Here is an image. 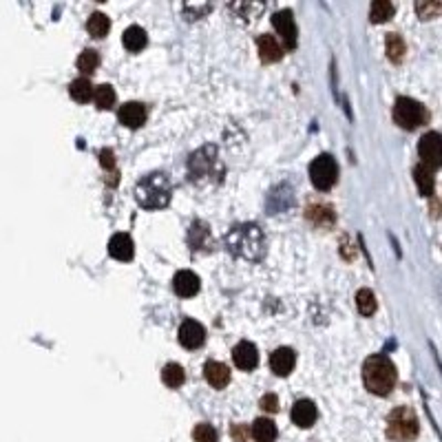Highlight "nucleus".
I'll use <instances>...</instances> for the list:
<instances>
[{
	"label": "nucleus",
	"mask_w": 442,
	"mask_h": 442,
	"mask_svg": "<svg viewBox=\"0 0 442 442\" xmlns=\"http://www.w3.org/2000/svg\"><path fill=\"white\" fill-rule=\"evenodd\" d=\"M225 248L232 254H237L241 259L248 261H257L263 257L265 252V241H263V232L257 223H241L234 225V228L225 234Z\"/></svg>",
	"instance_id": "obj_1"
},
{
	"label": "nucleus",
	"mask_w": 442,
	"mask_h": 442,
	"mask_svg": "<svg viewBox=\"0 0 442 442\" xmlns=\"http://www.w3.org/2000/svg\"><path fill=\"white\" fill-rule=\"evenodd\" d=\"M396 380H398V371L394 367L387 356H369L363 365V382L365 387L376 396H387L391 394V389L396 387Z\"/></svg>",
	"instance_id": "obj_2"
},
{
	"label": "nucleus",
	"mask_w": 442,
	"mask_h": 442,
	"mask_svg": "<svg viewBox=\"0 0 442 442\" xmlns=\"http://www.w3.org/2000/svg\"><path fill=\"white\" fill-rule=\"evenodd\" d=\"M135 199L142 208L157 210L166 208L171 201V182L164 173H153L146 175L142 182L135 186Z\"/></svg>",
	"instance_id": "obj_3"
},
{
	"label": "nucleus",
	"mask_w": 442,
	"mask_h": 442,
	"mask_svg": "<svg viewBox=\"0 0 442 442\" xmlns=\"http://www.w3.org/2000/svg\"><path fill=\"white\" fill-rule=\"evenodd\" d=\"M420 422L414 409L396 407L387 416V438L394 442H411L418 438Z\"/></svg>",
	"instance_id": "obj_4"
},
{
	"label": "nucleus",
	"mask_w": 442,
	"mask_h": 442,
	"mask_svg": "<svg viewBox=\"0 0 442 442\" xmlns=\"http://www.w3.org/2000/svg\"><path fill=\"white\" fill-rule=\"evenodd\" d=\"M394 120L400 129L414 131L420 124H425L427 111L420 102L414 100V97H398L394 104Z\"/></svg>",
	"instance_id": "obj_5"
},
{
	"label": "nucleus",
	"mask_w": 442,
	"mask_h": 442,
	"mask_svg": "<svg viewBox=\"0 0 442 442\" xmlns=\"http://www.w3.org/2000/svg\"><path fill=\"white\" fill-rule=\"evenodd\" d=\"M310 180L314 188L330 191L339 180V166L334 162L332 155H319L317 160L310 164Z\"/></svg>",
	"instance_id": "obj_6"
},
{
	"label": "nucleus",
	"mask_w": 442,
	"mask_h": 442,
	"mask_svg": "<svg viewBox=\"0 0 442 442\" xmlns=\"http://www.w3.org/2000/svg\"><path fill=\"white\" fill-rule=\"evenodd\" d=\"M418 153H420L422 166L434 173L442 164V137L436 131L425 133L418 142Z\"/></svg>",
	"instance_id": "obj_7"
},
{
	"label": "nucleus",
	"mask_w": 442,
	"mask_h": 442,
	"mask_svg": "<svg viewBox=\"0 0 442 442\" xmlns=\"http://www.w3.org/2000/svg\"><path fill=\"white\" fill-rule=\"evenodd\" d=\"M272 25L277 29V34L283 38V45L288 49L297 47V25H294V16L290 9H283L272 16Z\"/></svg>",
	"instance_id": "obj_8"
},
{
	"label": "nucleus",
	"mask_w": 442,
	"mask_h": 442,
	"mask_svg": "<svg viewBox=\"0 0 442 442\" xmlns=\"http://www.w3.org/2000/svg\"><path fill=\"white\" fill-rule=\"evenodd\" d=\"M206 341V330L201 323L197 321H184L182 328H180V343L186 347V349H197L201 343Z\"/></svg>",
	"instance_id": "obj_9"
},
{
	"label": "nucleus",
	"mask_w": 442,
	"mask_h": 442,
	"mask_svg": "<svg viewBox=\"0 0 442 442\" xmlns=\"http://www.w3.org/2000/svg\"><path fill=\"white\" fill-rule=\"evenodd\" d=\"M292 422L301 429H310L314 422L319 418V411H317V405H314L312 400H297L292 407Z\"/></svg>",
	"instance_id": "obj_10"
},
{
	"label": "nucleus",
	"mask_w": 442,
	"mask_h": 442,
	"mask_svg": "<svg viewBox=\"0 0 442 442\" xmlns=\"http://www.w3.org/2000/svg\"><path fill=\"white\" fill-rule=\"evenodd\" d=\"M232 360H234V365H237L239 369L252 371L254 367H257V363H259V352H257V347L252 345V343L241 341L239 345L232 349Z\"/></svg>",
	"instance_id": "obj_11"
},
{
	"label": "nucleus",
	"mask_w": 442,
	"mask_h": 442,
	"mask_svg": "<svg viewBox=\"0 0 442 442\" xmlns=\"http://www.w3.org/2000/svg\"><path fill=\"white\" fill-rule=\"evenodd\" d=\"M204 376L208 380V385H212L214 389H223L230 382V367L219 360H208L204 367Z\"/></svg>",
	"instance_id": "obj_12"
},
{
	"label": "nucleus",
	"mask_w": 442,
	"mask_h": 442,
	"mask_svg": "<svg viewBox=\"0 0 442 442\" xmlns=\"http://www.w3.org/2000/svg\"><path fill=\"white\" fill-rule=\"evenodd\" d=\"M173 288L184 299L195 297V294L199 292V277L191 270H180L173 279Z\"/></svg>",
	"instance_id": "obj_13"
},
{
	"label": "nucleus",
	"mask_w": 442,
	"mask_h": 442,
	"mask_svg": "<svg viewBox=\"0 0 442 442\" xmlns=\"http://www.w3.org/2000/svg\"><path fill=\"white\" fill-rule=\"evenodd\" d=\"M294 365H297V356H294V352L290 347H279L272 352L270 367L277 376H288L294 369Z\"/></svg>",
	"instance_id": "obj_14"
},
{
	"label": "nucleus",
	"mask_w": 442,
	"mask_h": 442,
	"mask_svg": "<svg viewBox=\"0 0 442 442\" xmlns=\"http://www.w3.org/2000/svg\"><path fill=\"white\" fill-rule=\"evenodd\" d=\"M117 117L129 129H140L146 122V106L142 102H126L120 109V113H117Z\"/></svg>",
	"instance_id": "obj_15"
},
{
	"label": "nucleus",
	"mask_w": 442,
	"mask_h": 442,
	"mask_svg": "<svg viewBox=\"0 0 442 442\" xmlns=\"http://www.w3.org/2000/svg\"><path fill=\"white\" fill-rule=\"evenodd\" d=\"M109 252H111V257L117 259V261H131L133 259V241L129 234H124V232H117L111 237L109 241Z\"/></svg>",
	"instance_id": "obj_16"
},
{
	"label": "nucleus",
	"mask_w": 442,
	"mask_h": 442,
	"mask_svg": "<svg viewBox=\"0 0 442 442\" xmlns=\"http://www.w3.org/2000/svg\"><path fill=\"white\" fill-rule=\"evenodd\" d=\"M257 49L263 62H279L283 58V47L274 36H261L257 40Z\"/></svg>",
	"instance_id": "obj_17"
},
{
	"label": "nucleus",
	"mask_w": 442,
	"mask_h": 442,
	"mask_svg": "<svg viewBox=\"0 0 442 442\" xmlns=\"http://www.w3.org/2000/svg\"><path fill=\"white\" fill-rule=\"evenodd\" d=\"M252 438L257 442H274L277 440V425L270 418H257L252 425Z\"/></svg>",
	"instance_id": "obj_18"
},
{
	"label": "nucleus",
	"mask_w": 442,
	"mask_h": 442,
	"mask_svg": "<svg viewBox=\"0 0 442 442\" xmlns=\"http://www.w3.org/2000/svg\"><path fill=\"white\" fill-rule=\"evenodd\" d=\"M122 42H124V47L129 49L131 53L142 51V49L146 47V32H144L142 27L133 25V27H129V29H126V32H124Z\"/></svg>",
	"instance_id": "obj_19"
},
{
	"label": "nucleus",
	"mask_w": 442,
	"mask_h": 442,
	"mask_svg": "<svg viewBox=\"0 0 442 442\" xmlns=\"http://www.w3.org/2000/svg\"><path fill=\"white\" fill-rule=\"evenodd\" d=\"M69 93H71V97L75 102H88L93 97V84L88 77H77V80H73L71 84H69Z\"/></svg>",
	"instance_id": "obj_20"
},
{
	"label": "nucleus",
	"mask_w": 442,
	"mask_h": 442,
	"mask_svg": "<svg viewBox=\"0 0 442 442\" xmlns=\"http://www.w3.org/2000/svg\"><path fill=\"white\" fill-rule=\"evenodd\" d=\"M414 177H416V184H418V191H420L422 197H431V195H434V188H436L434 173L420 164V166H416Z\"/></svg>",
	"instance_id": "obj_21"
},
{
	"label": "nucleus",
	"mask_w": 442,
	"mask_h": 442,
	"mask_svg": "<svg viewBox=\"0 0 442 442\" xmlns=\"http://www.w3.org/2000/svg\"><path fill=\"white\" fill-rule=\"evenodd\" d=\"M93 100L95 106L100 111H109L111 106L115 104V91L111 84H100V86H93Z\"/></svg>",
	"instance_id": "obj_22"
},
{
	"label": "nucleus",
	"mask_w": 442,
	"mask_h": 442,
	"mask_svg": "<svg viewBox=\"0 0 442 442\" xmlns=\"http://www.w3.org/2000/svg\"><path fill=\"white\" fill-rule=\"evenodd\" d=\"M162 380H164V385H166V387H171V389L182 387V385H184V380H186L184 367H182V365H177V363H169V365H166V367H164V371H162Z\"/></svg>",
	"instance_id": "obj_23"
},
{
	"label": "nucleus",
	"mask_w": 442,
	"mask_h": 442,
	"mask_svg": "<svg viewBox=\"0 0 442 442\" xmlns=\"http://www.w3.org/2000/svg\"><path fill=\"white\" fill-rule=\"evenodd\" d=\"M394 12H396L394 5L387 3V0H376V3H371V7H369V21L376 25L387 23L389 18L394 16Z\"/></svg>",
	"instance_id": "obj_24"
},
{
	"label": "nucleus",
	"mask_w": 442,
	"mask_h": 442,
	"mask_svg": "<svg viewBox=\"0 0 442 442\" xmlns=\"http://www.w3.org/2000/svg\"><path fill=\"white\" fill-rule=\"evenodd\" d=\"M385 49H387V58L391 62H400L407 53V45L398 34H389L385 40Z\"/></svg>",
	"instance_id": "obj_25"
},
{
	"label": "nucleus",
	"mask_w": 442,
	"mask_h": 442,
	"mask_svg": "<svg viewBox=\"0 0 442 442\" xmlns=\"http://www.w3.org/2000/svg\"><path fill=\"white\" fill-rule=\"evenodd\" d=\"M86 29H88V34H91L93 38H104L106 34H109V29H111V21L104 14L95 12L91 18H88Z\"/></svg>",
	"instance_id": "obj_26"
},
{
	"label": "nucleus",
	"mask_w": 442,
	"mask_h": 442,
	"mask_svg": "<svg viewBox=\"0 0 442 442\" xmlns=\"http://www.w3.org/2000/svg\"><path fill=\"white\" fill-rule=\"evenodd\" d=\"M356 306H358V312L363 314V317H371V314L376 312V297H374V292L367 290V288L358 290Z\"/></svg>",
	"instance_id": "obj_27"
},
{
	"label": "nucleus",
	"mask_w": 442,
	"mask_h": 442,
	"mask_svg": "<svg viewBox=\"0 0 442 442\" xmlns=\"http://www.w3.org/2000/svg\"><path fill=\"white\" fill-rule=\"evenodd\" d=\"M97 64H100V56H97V51H93V49H84L80 58H77V69L86 75H91L97 69Z\"/></svg>",
	"instance_id": "obj_28"
},
{
	"label": "nucleus",
	"mask_w": 442,
	"mask_h": 442,
	"mask_svg": "<svg viewBox=\"0 0 442 442\" xmlns=\"http://www.w3.org/2000/svg\"><path fill=\"white\" fill-rule=\"evenodd\" d=\"M193 440L195 442H217V431L208 422H199L193 429Z\"/></svg>",
	"instance_id": "obj_29"
},
{
	"label": "nucleus",
	"mask_w": 442,
	"mask_h": 442,
	"mask_svg": "<svg viewBox=\"0 0 442 442\" xmlns=\"http://www.w3.org/2000/svg\"><path fill=\"white\" fill-rule=\"evenodd\" d=\"M442 12V3H416V14L420 21H434V18Z\"/></svg>",
	"instance_id": "obj_30"
},
{
	"label": "nucleus",
	"mask_w": 442,
	"mask_h": 442,
	"mask_svg": "<svg viewBox=\"0 0 442 442\" xmlns=\"http://www.w3.org/2000/svg\"><path fill=\"white\" fill-rule=\"evenodd\" d=\"M261 409L270 411V414H277V411H279V398L274 394H265L261 398Z\"/></svg>",
	"instance_id": "obj_31"
},
{
	"label": "nucleus",
	"mask_w": 442,
	"mask_h": 442,
	"mask_svg": "<svg viewBox=\"0 0 442 442\" xmlns=\"http://www.w3.org/2000/svg\"><path fill=\"white\" fill-rule=\"evenodd\" d=\"M100 160H102L104 169H113L115 162H113V153H111V151H102V153H100Z\"/></svg>",
	"instance_id": "obj_32"
}]
</instances>
